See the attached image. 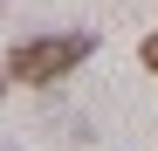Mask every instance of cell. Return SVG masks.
<instances>
[{
    "instance_id": "2",
    "label": "cell",
    "mask_w": 158,
    "mask_h": 151,
    "mask_svg": "<svg viewBox=\"0 0 158 151\" xmlns=\"http://www.w3.org/2000/svg\"><path fill=\"white\" fill-rule=\"evenodd\" d=\"M138 62H144V69H151V76H158V28H151V35H144V41H138Z\"/></svg>"
},
{
    "instance_id": "1",
    "label": "cell",
    "mask_w": 158,
    "mask_h": 151,
    "mask_svg": "<svg viewBox=\"0 0 158 151\" xmlns=\"http://www.w3.org/2000/svg\"><path fill=\"white\" fill-rule=\"evenodd\" d=\"M96 55V35L89 28H62V35H28V41H14V55H7V83H28V89H48V83H62V76H76Z\"/></svg>"
},
{
    "instance_id": "3",
    "label": "cell",
    "mask_w": 158,
    "mask_h": 151,
    "mask_svg": "<svg viewBox=\"0 0 158 151\" xmlns=\"http://www.w3.org/2000/svg\"><path fill=\"white\" fill-rule=\"evenodd\" d=\"M0 89H7V76H0Z\"/></svg>"
}]
</instances>
